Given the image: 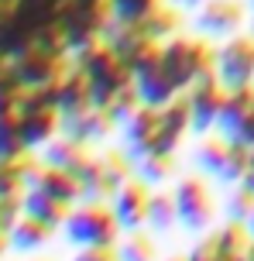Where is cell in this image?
<instances>
[{"label": "cell", "instance_id": "4316f807", "mask_svg": "<svg viewBox=\"0 0 254 261\" xmlns=\"http://www.w3.org/2000/svg\"><path fill=\"white\" fill-rule=\"evenodd\" d=\"M72 261H121L117 248H79V254Z\"/></svg>", "mask_w": 254, "mask_h": 261}, {"label": "cell", "instance_id": "6da1fadb", "mask_svg": "<svg viewBox=\"0 0 254 261\" xmlns=\"http://www.w3.org/2000/svg\"><path fill=\"white\" fill-rule=\"evenodd\" d=\"M69 244L76 248H117L121 244L124 227L117 213L110 206V199H82L72 206V213L62 223Z\"/></svg>", "mask_w": 254, "mask_h": 261}, {"label": "cell", "instance_id": "d6986e66", "mask_svg": "<svg viewBox=\"0 0 254 261\" xmlns=\"http://www.w3.org/2000/svg\"><path fill=\"white\" fill-rule=\"evenodd\" d=\"M117 258L121 261H158L155 237L145 234V230H127V237H121V244H117Z\"/></svg>", "mask_w": 254, "mask_h": 261}, {"label": "cell", "instance_id": "7c38bea8", "mask_svg": "<svg viewBox=\"0 0 254 261\" xmlns=\"http://www.w3.org/2000/svg\"><path fill=\"white\" fill-rule=\"evenodd\" d=\"M110 130H114V120H110L107 110L86 107L79 114L62 117V130H59V134H66L72 141H82V144H93V141H100V138H107Z\"/></svg>", "mask_w": 254, "mask_h": 261}, {"label": "cell", "instance_id": "277c9868", "mask_svg": "<svg viewBox=\"0 0 254 261\" xmlns=\"http://www.w3.org/2000/svg\"><path fill=\"white\" fill-rule=\"evenodd\" d=\"M134 175V158L127 151H107L96 155L93 165L79 175L82 182V199H110L127 179Z\"/></svg>", "mask_w": 254, "mask_h": 261}, {"label": "cell", "instance_id": "e575fe53", "mask_svg": "<svg viewBox=\"0 0 254 261\" xmlns=\"http://www.w3.org/2000/svg\"><path fill=\"white\" fill-rule=\"evenodd\" d=\"M31 261H48V258H31Z\"/></svg>", "mask_w": 254, "mask_h": 261}, {"label": "cell", "instance_id": "4fadbf2b", "mask_svg": "<svg viewBox=\"0 0 254 261\" xmlns=\"http://www.w3.org/2000/svg\"><path fill=\"white\" fill-rule=\"evenodd\" d=\"M55 100H59V114L69 117V114H79L86 107H93V96H90V79L79 65L72 62L66 69V76L55 83Z\"/></svg>", "mask_w": 254, "mask_h": 261}, {"label": "cell", "instance_id": "f546056e", "mask_svg": "<svg viewBox=\"0 0 254 261\" xmlns=\"http://www.w3.org/2000/svg\"><path fill=\"white\" fill-rule=\"evenodd\" d=\"M11 248V241H7V234H0V258H4V251Z\"/></svg>", "mask_w": 254, "mask_h": 261}, {"label": "cell", "instance_id": "52a82bcc", "mask_svg": "<svg viewBox=\"0 0 254 261\" xmlns=\"http://www.w3.org/2000/svg\"><path fill=\"white\" fill-rule=\"evenodd\" d=\"M69 65H72V59H55V55H41L27 48L24 55H17L11 62V69L24 90H48L66 76Z\"/></svg>", "mask_w": 254, "mask_h": 261}, {"label": "cell", "instance_id": "d4e9b609", "mask_svg": "<svg viewBox=\"0 0 254 261\" xmlns=\"http://www.w3.org/2000/svg\"><path fill=\"white\" fill-rule=\"evenodd\" d=\"M189 261H227L223 251H220V237H216V230H210L206 237L196 241V248L189 251Z\"/></svg>", "mask_w": 254, "mask_h": 261}, {"label": "cell", "instance_id": "cb8c5ba5", "mask_svg": "<svg viewBox=\"0 0 254 261\" xmlns=\"http://www.w3.org/2000/svg\"><path fill=\"white\" fill-rule=\"evenodd\" d=\"M251 210H254V193H251V189H244V186H237L234 196L227 199V220H244V223H247Z\"/></svg>", "mask_w": 254, "mask_h": 261}, {"label": "cell", "instance_id": "f1b7e54d", "mask_svg": "<svg viewBox=\"0 0 254 261\" xmlns=\"http://www.w3.org/2000/svg\"><path fill=\"white\" fill-rule=\"evenodd\" d=\"M182 4H186V7H192V11H200V7L206 4V0H182Z\"/></svg>", "mask_w": 254, "mask_h": 261}, {"label": "cell", "instance_id": "ffe728a7", "mask_svg": "<svg viewBox=\"0 0 254 261\" xmlns=\"http://www.w3.org/2000/svg\"><path fill=\"white\" fill-rule=\"evenodd\" d=\"M179 11H172V7H158V11H151L141 21V31H145L151 41H158V45H165V41L172 38L175 31H179Z\"/></svg>", "mask_w": 254, "mask_h": 261}, {"label": "cell", "instance_id": "9a60e30c", "mask_svg": "<svg viewBox=\"0 0 254 261\" xmlns=\"http://www.w3.org/2000/svg\"><path fill=\"white\" fill-rule=\"evenodd\" d=\"M21 206H24V213H31V217H38V220H45V223H52V227H62L66 217L72 213L69 203L55 199L52 193H45V189H38V186H27L24 189Z\"/></svg>", "mask_w": 254, "mask_h": 261}, {"label": "cell", "instance_id": "ac0fdd59", "mask_svg": "<svg viewBox=\"0 0 254 261\" xmlns=\"http://www.w3.org/2000/svg\"><path fill=\"white\" fill-rule=\"evenodd\" d=\"M175 223H179V210H175V196L158 189L151 193V206H148V227L155 234H168Z\"/></svg>", "mask_w": 254, "mask_h": 261}, {"label": "cell", "instance_id": "83f0119b", "mask_svg": "<svg viewBox=\"0 0 254 261\" xmlns=\"http://www.w3.org/2000/svg\"><path fill=\"white\" fill-rule=\"evenodd\" d=\"M237 186H244V189H251V193H254V151H251V162H247V172H244V179Z\"/></svg>", "mask_w": 254, "mask_h": 261}, {"label": "cell", "instance_id": "30bf717a", "mask_svg": "<svg viewBox=\"0 0 254 261\" xmlns=\"http://www.w3.org/2000/svg\"><path fill=\"white\" fill-rule=\"evenodd\" d=\"M155 134H158V107H137L131 117L124 120V151L137 162V158L151 155V144H155Z\"/></svg>", "mask_w": 254, "mask_h": 261}, {"label": "cell", "instance_id": "5bb4252c", "mask_svg": "<svg viewBox=\"0 0 254 261\" xmlns=\"http://www.w3.org/2000/svg\"><path fill=\"white\" fill-rule=\"evenodd\" d=\"M55 230H59V227H52V223L38 220V217H31V213H21V217H17V223L11 227L7 241H11V248H14V251H21V254H31V251L45 248V244L52 241Z\"/></svg>", "mask_w": 254, "mask_h": 261}, {"label": "cell", "instance_id": "3957f363", "mask_svg": "<svg viewBox=\"0 0 254 261\" xmlns=\"http://www.w3.org/2000/svg\"><path fill=\"white\" fill-rule=\"evenodd\" d=\"M213 69L223 93L254 86V35H234L213 52Z\"/></svg>", "mask_w": 254, "mask_h": 261}, {"label": "cell", "instance_id": "9c48e42d", "mask_svg": "<svg viewBox=\"0 0 254 261\" xmlns=\"http://www.w3.org/2000/svg\"><path fill=\"white\" fill-rule=\"evenodd\" d=\"M244 24V4L241 0H206L196 11V31L213 38H234Z\"/></svg>", "mask_w": 254, "mask_h": 261}, {"label": "cell", "instance_id": "2e32d148", "mask_svg": "<svg viewBox=\"0 0 254 261\" xmlns=\"http://www.w3.org/2000/svg\"><path fill=\"white\" fill-rule=\"evenodd\" d=\"M35 186L38 189H45V193H52L55 199H62V203H69V206H76V203H82V182L72 175V172L66 169H55V165H45V169L38 172V179H35Z\"/></svg>", "mask_w": 254, "mask_h": 261}, {"label": "cell", "instance_id": "4dcf8cb0", "mask_svg": "<svg viewBox=\"0 0 254 261\" xmlns=\"http://www.w3.org/2000/svg\"><path fill=\"white\" fill-rule=\"evenodd\" d=\"M247 230H251V237H254V210H251V217H247Z\"/></svg>", "mask_w": 254, "mask_h": 261}, {"label": "cell", "instance_id": "7a4b0ae2", "mask_svg": "<svg viewBox=\"0 0 254 261\" xmlns=\"http://www.w3.org/2000/svg\"><path fill=\"white\" fill-rule=\"evenodd\" d=\"M213 52L216 48L200 38H168L161 45V69L175 83V90L186 93L203 72L213 69Z\"/></svg>", "mask_w": 254, "mask_h": 261}, {"label": "cell", "instance_id": "d6a6232c", "mask_svg": "<svg viewBox=\"0 0 254 261\" xmlns=\"http://www.w3.org/2000/svg\"><path fill=\"white\" fill-rule=\"evenodd\" d=\"M0 4H7V7H11V4H17V0H0Z\"/></svg>", "mask_w": 254, "mask_h": 261}, {"label": "cell", "instance_id": "5b68a950", "mask_svg": "<svg viewBox=\"0 0 254 261\" xmlns=\"http://www.w3.org/2000/svg\"><path fill=\"white\" fill-rule=\"evenodd\" d=\"M175 196V210H179V223L192 230V234H203L210 223H213V196H210V186L200 175H186L179 179L172 189Z\"/></svg>", "mask_w": 254, "mask_h": 261}, {"label": "cell", "instance_id": "8fae6325", "mask_svg": "<svg viewBox=\"0 0 254 261\" xmlns=\"http://www.w3.org/2000/svg\"><path fill=\"white\" fill-rule=\"evenodd\" d=\"M45 165H55V169H66L72 172L76 179H79L82 172L93 165V151H90V144L82 141H72V138H66V134H59V138H52V141L45 144Z\"/></svg>", "mask_w": 254, "mask_h": 261}, {"label": "cell", "instance_id": "d590c367", "mask_svg": "<svg viewBox=\"0 0 254 261\" xmlns=\"http://www.w3.org/2000/svg\"><path fill=\"white\" fill-rule=\"evenodd\" d=\"M251 7H254V0H251Z\"/></svg>", "mask_w": 254, "mask_h": 261}, {"label": "cell", "instance_id": "603a6c76", "mask_svg": "<svg viewBox=\"0 0 254 261\" xmlns=\"http://www.w3.org/2000/svg\"><path fill=\"white\" fill-rule=\"evenodd\" d=\"M161 0H110V17L114 21H127V24H141L151 11H158Z\"/></svg>", "mask_w": 254, "mask_h": 261}, {"label": "cell", "instance_id": "484cf974", "mask_svg": "<svg viewBox=\"0 0 254 261\" xmlns=\"http://www.w3.org/2000/svg\"><path fill=\"white\" fill-rule=\"evenodd\" d=\"M21 199H24V196H0V234H11V227L17 223V217L24 213Z\"/></svg>", "mask_w": 254, "mask_h": 261}, {"label": "cell", "instance_id": "ba28073f", "mask_svg": "<svg viewBox=\"0 0 254 261\" xmlns=\"http://www.w3.org/2000/svg\"><path fill=\"white\" fill-rule=\"evenodd\" d=\"M151 186L141 179V175H131L127 182L117 189V193L110 196V206L117 213V220H121L124 234L127 230H141L148 223V206H151Z\"/></svg>", "mask_w": 254, "mask_h": 261}, {"label": "cell", "instance_id": "7402d4cb", "mask_svg": "<svg viewBox=\"0 0 254 261\" xmlns=\"http://www.w3.org/2000/svg\"><path fill=\"white\" fill-rule=\"evenodd\" d=\"M227 148H230V141H223V138H210V141H203L200 148H196V169L206 172L210 179H216V172H220L223 158H227Z\"/></svg>", "mask_w": 254, "mask_h": 261}, {"label": "cell", "instance_id": "e0dca14e", "mask_svg": "<svg viewBox=\"0 0 254 261\" xmlns=\"http://www.w3.org/2000/svg\"><path fill=\"white\" fill-rule=\"evenodd\" d=\"M175 169H179L175 151H172V155H158V151H151V155H145V158L134 162V175H141L148 186H165L175 175Z\"/></svg>", "mask_w": 254, "mask_h": 261}, {"label": "cell", "instance_id": "836d02e7", "mask_svg": "<svg viewBox=\"0 0 254 261\" xmlns=\"http://www.w3.org/2000/svg\"><path fill=\"white\" fill-rule=\"evenodd\" d=\"M168 261H189V258H168Z\"/></svg>", "mask_w": 254, "mask_h": 261}, {"label": "cell", "instance_id": "44dd1931", "mask_svg": "<svg viewBox=\"0 0 254 261\" xmlns=\"http://www.w3.org/2000/svg\"><path fill=\"white\" fill-rule=\"evenodd\" d=\"M27 148L21 141V127H17V114H0V162L24 155Z\"/></svg>", "mask_w": 254, "mask_h": 261}, {"label": "cell", "instance_id": "8d00e7d4", "mask_svg": "<svg viewBox=\"0 0 254 261\" xmlns=\"http://www.w3.org/2000/svg\"><path fill=\"white\" fill-rule=\"evenodd\" d=\"M251 90H254V86H251Z\"/></svg>", "mask_w": 254, "mask_h": 261}, {"label": "cell", "instance_id": "8992f818", "mask_svg": "<svg viewBox=\"0 0 254 261\" xmlns=\"http://www.w3.org/2000/svg\"><path fill=\"white\" fill-rule=\"evenodd\" d=\"M186 100H189V127L196 130V134L213 130L220 103H223V86H220V79H216V69L203 72V76L189 86Z\"/></svg>", "mask_w": 254, "mask_h": 261}, {"label": "cell", "instance_id": "1f68e13d", "mask_svg": "<svg viewBox=\"0 0 254 261\" xmlns=\"http://www.w3.org/2000/svg\"><path fill=\"white\" fill-rule=\"evenodd\" d=\"M244 261H254V244H251V251H247V254H244Z\"/></svg>", "mask_w": 254, "mask_h": 261}]
</instances>
